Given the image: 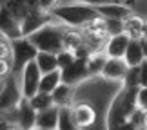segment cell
<instances>
[{"label":"cell","instance_id":"obj_1","mask_svg":"<svg viewBox=\"0 0 147 130\" xmlns=\"http://www.w3.org/2000/svg\"><path fill=\"white\" fill-rule=\"evenodd\" d=\"M138 109V89L123 87L116 98L111 101L107 110V130H118L127 119H131L133 112Z\"/></svg>","mask_w":147,"mask_h":130},{"label":"cell","instance_id":"obj_2","mask_svg":"<svg viewBox=\"0 0 147 130\" xmlns=\"http://www.w3.org/2000/svg\"><path fill=\"white\" fill-rule=\"evenodd\" d=\"M53 16L56 20H60L62 24L69 25V27H87L89 24L96 22L102 18V15L98 13V9L94 5L89 4H75V5H60V7H55Z\"/></svg>","mask_w":147,"mask_h":130},{"label":"cell","instance_id":"obj_3","mask_svg":"<svg viewBox=\"0 0 147 130\" xmlns=\"http://www.w3.org/2000/svg\"><path fill=\"white\" fill-rule=\"evenodd\" d=\"M65 29L62 25L56 24H47L44 25L42 29L35 31L33 35H29L27 38L36 45L38 51H44V53H53V54H60L62 51L65 49Z\"/></svg>","mask_w":147,"mask_h":130},{"label":"cell","instance_id":"obj_4","mask_svg":"<svg viewBox=\"0 0 147 130\" xmlns=\"http://www.w3.org/2000/svg\"><path fill=\"white\" fill-rule=\"evenodd\" d=\"M38 56V49L36 45L33 43L27 36H22L18 40H13V72H22L24 67L29 63V61L36 60Z\"/></svg>","mask_w":147,"mask_h":130},{"label":"cell","instance_id":"obj_5","mask_svg":"<svg viewBox=\"0 0 147 130\" xmlns=\"http://www.w3.org/2000/svg\"><path fill=\"white\" fill-rule=\"evenodd\" d=\"M42 74L44 72L40 71L36 60L29 61V63L24 67V71H22V94H24V98L31 99L36 92H40Z\"/></svg>","mask_w":147,"mask_h":130},{"label":"cell","instance_id":"obj_6","mask_svg":"<svg viewBox=\"0 0 147 130\" xmlns=\"http://www.w3.org/2000/svg\"><path fill=\"white\" fill-rule=\"evenodd\" d=\"M22 98H24L22 89L16 87L13 72H9L7 76L2 78V90H0V107H2V112L16 109Z\"/></svg>","mask_w":147,"mask_h":130},{"label":"cell","instance_id":"obj_7","mask_svg":"<svg viewBox=\"0 0 147 130\" xmlns=\"http://www.w3.org/2000/svg\"><path fill=\"white\" fill-rule=\"evenodd\" d=\"M53 18H55L53 13H47V11H42V9L27 11V15L24 16V20H22V33H24V36H29L35 31L42 29L44 25L51 24Z\"/></svg>","mask_w":147,"mask_h":130},{"label":"cell","instance_id":"obj_8","mask_svg":"<svg viewBox=\"0 0 147 130\" xmlns=\"http://www.w3.org/2000/svg\"><path fill=\"white\" fill-rule=\"evenodd\" d=\"M87 76H91L87 69V58H76L69 67L62 69V80L69 85H76V83L84 81Z\"/></svg>","mask_w":147,"mask_h":130},{"label":"cell","instance_id":"obj_9","mask_svg":"<svg viewBox=\"0 0 147 130\" xmlns=\"http://www.w3.org/2000/svg\"><path fill=\"white\" fill-rule=\"evenodd\" d=\"M0 29H2V35L11 38V40H18V38L24 36L22 22L4 5H2V15H0Z\"/></svg>","mask_w":147,"mask_h":130},{"label":"cell","instance_id":"obj_10","mask_svg":"<svg viewBox=\"0 0 147 130\" xmlns=\"http://www.w3.org/2000/svg\"><path fill=\"white\" fill-rule=\"evenodd\" d=\"M129 69L131 67L127 65V61L123 58H107L105 67L102 71V76L105 80H111V81H123Z\"/></svg>","mask_w":147,"mask_h":130},{"label":"cell","instance_id":"obj_11","mask_svg":"<svg viewBox=\"0 0 147 130\" xmlns=\"http://www.w3.org/2000/svg\"><path fill=\"white\" fill-rule=\"evenodd\" d=\"M38 121V112L27 98H22L18 103V127L20 130H33Z\"/></svg>","mask_w":147,"mask_h":130},{"label":"cell","instance_id":"obj_12","mask_svg":"<svg viewBox=\"0 0 147 130\" xmlns=\"http://www.w3.org/2000/svg\"><path fill=\"white\" fill-rule=\"evenodd\" d=\"M98 9V13L102 15V18H118V20H127L129 16H133L131 5H127L125 2H118V4H102L94 5Z\"/></svg>","mask_w":147,"mask_h":130},{"label":"cell","instance_id":"obj_13","mask_svg":"<svg viewBox=\"0 0 147 130\" xmlns=\"http://www.w3.org/2000/svg\"><path fill=\"white\" fill-rule=\"evenodd\" d=\"M129 43H131V36L125 35V33L116 35V36H109V40L105 43V54L109 58H123Z\"/></svg>","mask_w":147,"mask_h":130},{"label":"cell","instance_id":"obj_14","mask_svg":"<svg viewBox=\"0 0 147 130\" xmlns=\"http://www.w3.org/2000/svg\"><path fill=\"white\" fill-rule=\"evenodd\" d=\"M71 109H73V116H75V119H76L80 128L91 127L94 123V119H96V112H94V109L91 105H87V103H78L75 107H71Z\"/></svg>","mask_w":147,"mask_h":130},{"label":"cell","instance_id":"obj_15","mask_svg":"<svg viewBox=\"0 0 147 130\" xmlns=\"http://www.w3.org/2000/svg\"><path fill=\"white\" fill-rule=\"evenodd\" d=\"M58 121H60V107H51L47 110L38 112V121L36 127L44 128V130H56L58 128Z\"/></svg>","mask_w":147,"mask_h":130},{"label":"cell","instance_id":"obj_16","mask_svg":"<svg viewBox=\"0 0 147 130\" xmlns=\"http://www.w3.org/2000/svg\"><path fill=\"white\" fill-rule=\"evenodd\" d=\"M123 60L127 61L129 67H140V65H142V61L145 60L142 40H131V43H129V47L125 51Z\"/></svg>","mask_w":147,"mask_h":130},{"label":"cell","instance_id":"obj_17","mask_svg":"<svg viewBox=\"0 0 147 130\" xmlns=\"http://www.w3.org/2000/svg\"><path fill=\"white\" fill-rule=\"evenodd\" d=\"M71 98H73V85L62 81L58 87L53 90V101L56 107H71Z\"/></svg>","mask_w":147,"mask_h":130},{"label":"cell","instance_id":"obj_18","mask_svg":"<svg viewBox=\"0 0 147 130\" xmlns=\"http://www.w3.org/2000/svg\"><path fill=\"white\" fill-rule=\"evenodd\" d=\"M36 63H38V67H40V71L44 72V74H46V72H53L56 69H60V65H58V54H53V53L38 51Z\"/></svg>","mask_w":147,"mask_h":130},{"label":"cell","instance_id":"obj_19","mask_svg":"<svg viewBox=\"0 0 147 130\" xmlns=\"http://www.w3.org/2000/svg\"><path fill=\"white\" fill-rule=\"evenodd\" d=\"M64 81L62 80V69H56L53 72H46L42 74V81H40V92H49L53 94V90Z\"/></svg>","mask_w":147,"mask_h":130},{"label":"cell","instance_id":"obj_20","mask_svg":"<svg viewBox=\"0 0 147 130\" xmlns=\"http://www.w3.org/2000/svg\"><path fill=\"white\" fill-rule=\"evenodd\" d=\"M145 22L138 15H133L125 20V35L131 36V40H142Z\"/></svg>","mask_w":147,"mask_h":130},{"label":"cell","instance_id":"obj_21","mask_svg":"<svg viewBox=\"0 0 147 130\" xmlns=\"http://www.w3.org/2000/svg\"><path fill=\"white\" fill-rule=\"evenodd\" d=\"M56 130H80L75 116H73L71 107H62L60 109V121H58V128Z\"/></svg>","mask_w":147,"mask_h":130},{"label":"cell","instance_id":"obj_22","mask_svg":"<svg viewBox=\"0 0 147 130\" xmlns=\"http://www.w3.org/2000/svg\"><path fill=\"white\" fill-rule=\"evenodd\" d=\"M109 56L107 54H102V53H91L87 56V69H89V74H102L105 67V61Z\"/></svg>","mask_w":147,"mask_h":130},{"label":"cell","instance_id":"obj_23","mask_svg":"<svg viewBox=\"0 0 147 130\" xmlns=\"http://www.w3.org/2000/svg\"><path fill=\"white\" fill-rule=\"evenodd\" d=\"M29 101H31V105L35 107L36 112H42V110H47L51 107H55L53 94H49V92H36Z\"/></svg>","mask_w":147,"mask_h":130},{"label":"cell","instance_id":"obj_24","mask_svg":"<svg viewBox=\"0 0 147 130\" xmlns=\"http://www.w3.org/2000/svg\"><path fill=\"white\" fill-rule=\"evenodd\" d=\"M105 22V33L107 36H116L125 33V20H118V18H104Z\"/></svg>","mask_w":147,"mask_h":130},{"label":"cell","instance_id":"obj_25","mask_svg":"<svg viewBox=\"0 0 147 130\" xmlns=\"http://www.w3.org/2000/svg\"><path fill=\"white\" fill-rule=\"evenodd\" d=\"M123 87L127 89H140L142 87V76H140V67H131L123 80Z\"/></svg>","mask_w":147,"mask_h":130},{"label":"cell","instance_id":"obj_26","mask_svg":"<svg viewBox=\"0 0 147 130\" xmlns=\"http://www.w3.org/2000/svg\"><path fill=\"white\" fill-rule=\"evenodd\" d=\"M75 60H76V54L73 53V51H69V49H64V51L58 54V65H60V69L69 67Z\"/></svg>","mask_w":147,"mask_h":130},{"label":"cell","instance_id":"obj_27","mask_svg":"<svg viewBox=\"0 0 147 130\" xmlns=\"http://www.w3.org/2000/svg\"><path fill=\"white\" fill-rule=\"evenodd\" d=\"M138 109L147 110V87L138 89Z\"/></svg>","mask_w":147,"mask_h":130},{"label":"cell","instance_id":"obj_28","mask_svg":"<svg viewBox=\"0 0 147 130\" xmlns=\"http://www.w3.org/2000/svg\"><path fill=\"white\" fill-rule=\"evenodd\" d=\"M122 0H80V4H89V5H102V4H118Z\"/></svg>","mask_w":147,"mask_h":130},{"label":"cell","instance_id":"obj_29","mask_svg":"<svg viewBox=\"0 0 147 130\" xmlns=\"http://www.w3.org/2000/svg\"><path fill=\"white\" fill-rule=\"evenodd\" d=\"M56 7V0H40V9L42 11H47V13H51Z\"/></svg>","mask_w":147,"mask_h":130},{"label":"cell","instance_id":"obj_30","mask_svg":"<svg viewBox=\"0 0 147 130\" xmlns=\"http://www.w3.org/2000/svg\"><path fill=\"white\" fill-rule=\"evenodd\" d=\"M140 128H142V127H140L138 123H134L133 119H127V121L123 123V125L118 128V130H140Z\"/></svg>","mask_w":147,"mask_h":130},{"label":"cell","instance_id":"obj_31","mask_svg":"<svg viewBox=\"0 0 147 130\" xmlns=\"http://www.w3.org/2000/svg\"><path fill=\"white\" fill-rule=\"evenodd\" d=\"M140 76H142V87H147V60H144L140 65Z\"/></svg>","mask_w":147,"mask_h":130},{"label":"cell","instance_id":"obj_32","mask_svg":"<svg viewBox=\"0 0 147 130\" xmlns=\"http://www.w3.org/2000/svg\"><path fill=\"white\" fill-rule=\"evenodd\" d=\"M2 130H20V127L15 125V123H9V121L2 119Z\"/></svg>","mask_w":147,"mask_h":130},{"label":"cell","instance_id":"obj_33","mask_svg":"<svg viewBox=\"0 0 147 130\" xmlns=\"http://www.w3.org/2000/svg\"><path fill=\"white\" fill-rule=\"evenodd\" d=\"M142 128H144V130H147V110L144 112V123H142Z\"/></svg>","mask_w":147,"mask_h":130},{"label":"cell","instance_id":"obj_34","mask_svg":"<svg viewBox=\"0 0 147 130\" xmlns=\"http://www.w3.org/2000/svg\"><path fill=\"white\" fill-rule=\"evenodd\" d=\"M142 45H144V54H145V60H147V40L142 38Z\"/></svg>","mask_w":147,"mask_h":130},{"label":"cell","instance_id":"obj_35","mask_svg":"<svg viewBox=\"0 0 147 130\" xmlns=\"http://www.w3.org/2000/svg\"><path fill=\"white\" fill-rule=\"evenodd\" d=\"M144 40H147V22H145V25H144V35H142Z\"/></svg>","mask_w":147,"mask_h":130},{"label":"cell","instance_id":"obj_36","mask_svg":"<svg viewBox=\"0 0 147 130\" xmlns=\"http://www.w3.org/2000/svg\"><path fill=\"white\" fill-rule=\"evenodd\" d=\"M123 2H125L127 5H133V4H136V2H138V0H123Z\"/></svg>","mask_w":147,"mask_h":130},{"label":"cell","instance_id":"obj_37","mask_svg":"<svg viewBox=\"0 0 147 130\" xmlns=\"http://www.w3.org/2000/svg\"><path fill=\"white\" fill-rule=\"evenodd\" d=\"M33 130H44V128H38V127H35V128H33Z\"/></svg>","mask_w":147,"mask_h":130}]
</instances>
